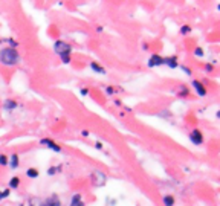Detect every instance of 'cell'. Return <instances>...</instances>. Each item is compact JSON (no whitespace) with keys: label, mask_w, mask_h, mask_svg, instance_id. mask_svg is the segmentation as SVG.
Wrapping results in <instances>:
<instances>
[{"label":"cell","mask_w":220,"mask_h":206,"mask_svg":"<svg viewBox=\"0 0 220 206\" xmlns=\"http://www.w3.org/2000/svg\"><path fill=\"white\" fill-rule=\"evenodd\" d=\"M8 196H9V189H5V191H2V192H0V200L6 199Z\"/></svg>","instance_id":"cell-22"},{"label":"cell","mask_w":220,"mask_h":206,"mask_svg":"<svg viewBox=\"0 0 220 206\" xmlns=\"http://www.w3.org/2000/svg\"><path fill=\"white\" fill-rule=\"evenodd\" d=\"M0 165H2V166L8 165V156H5V154H0Z\"/></svg>","instance_id":"cell-20"},{"label":"cell","mask_w":220,"mask_h":206,"mask_svg":"<svg viewBox=\"0 0 220 206\" xmlns=\"http://www.w3.org/2000/svg\"><path fill=\"white\" fill-rule=\"evenodd\" d=\"M182 70H183L186 75H191V73H193V72H191V69H190V67H186V66H182Z\"/></svg>","instance_id":"cell-24"},{"label":"cell","mask_w":220,"mask_h":206,"mask_svg":"<svg viewBox=\"0 0 220 206\" xmlns=\"http://www.w3.org/2000/svg\"><path fill=\"white\" fill-rule=\"evenodd\" d=\"M17 107H18L17 101H14V99H11V98H8V99L3 101V110H5V112H12V110H15Z\"/></svg>","instance_id":"cell-7"},{"label":"cell","mask_w":220,"mask_h":206,"mask_svg":"<svg viewBox=\"0 0 220 206\" xmlns=\"http://www.w3.org/2000/svg\"><path fill=\"white\" fill-rule=\"evenodd\" d=\"M90 69H92L95 73H99V75H106V73H107L106 69H104L99 63H96V61H90Z\"/></svg>","instance_id":"cell-10"},{"label":"cell","mask_w":220,"mask_h":206,"mask_svg":"<svg viewBox=\"0 0 220 206\" xmlns=\"http://www.w3.org/2000/svg\"><path fill=\"white\" fill-rule=\"evenodd\" d=\"M183 95L185 96L188 95V89L186 87H180V90H179V96H183Z\"/></svg>","instance_id":"cell-21"},{"label":"cell","mask_w":220,"mask_h":206,"mask_svg":"<svg viewBox=\"0 0 220 206\" xmlns=\"http://www.w3.org/2000/svg\"><path fill=\"white\" fill-rule=\"evenodd\" d=\"M164 66H168L170 69H176L177 66V57L176 55H173V57H167V58H164Z\"/></svg>","instance_id":"cell-9"},{"label":"cell","mask_w":220,"mask_h":206,"mask_svg":"<svg viewBox=\"0 0 220 206\" xmlns=\"http://www.w3.org/2000/svg\"><path fill=\"white\" fill-rule=\"evenodd\" d=\"M217 9H219V11H220V5H217Z\"/></svg>","instance_id":"cell-32"},{"label":"cell","mask_w":220,"mask_h":206,"mask_svg":"<svg viewBox=\"0 0 220 206\" xmlns=\"http://www.w3.org/2000/svg\"><path fill=\"white\" fill-rule=\"evenodd\" d=\"M95 147H96L98 150H101V148H102V144H101V142H96V145H95Z\"/></svg>","instance_id":"cell-28"},{"label":"cell","mask_w":220,"mask_h":206,"mask_svg":"<svg viewBox=\"0 0 220 206\" xmlns=\"http://www.w3.org/2000/svg\"><path fill=\"white\" fill-rule=\"evenodd\" d=\"M147 66L148 67H159V66H164V57L154 53L150 57V60L147 61Z\"/></svg>","instance_id":"cell-5"},{"label":"cell","mask_w":220,"mask_h":206,"mask_svg":"<svg viewBox=\"0 0 220 206\" xmlns=\"http://www.w3.org/2000/svg\"><path fill=\"white\" fill-rule=\"evenodd\" d=\"M44 203L47 206H61V202H60V199H58L57 194H52L50 197H47Z\"/></svg>","instance_id":"cell-11"},{"label":"cell","mask_w":220,"mask_h":206,"mask_svg":"<svg viewBox=\"0 0 220 206\" xmlns=\"http://www.w3.org/2000/svg\"><path fill=\"white\" fill-rule=\"evenodd\" d=\"M194 55L199 57V58H202V57H203V49H202V47H196V49H194Z\"/></svg>","instance_id":"cell-19"},{"label":"cell","mask_w":220,"mask_h":206,"mask_svg":"<svg viewBox=\"0 0 220 206\" xmlns=\"http://www.w3.org/2000/svg\"><path fill=\"white\" fill-rule=\"evenodd\" d=\"M205 69H206V72H213V70H214L213 64H206V66H205Z\"/></svg>","instance_id":"cell-27"},{"label":"cell","mask_w":220,"mask_h":206,"mask_svg":"<svg viewBox=\"0 0 220 206\" xmlns=\"http://www.w3.org/2000/svg\"><path fill=\"white\" fill-rule=\"evenodd\" d=\"M54 50L55 53L61 58V61L64 64H69L70 63V53H72V46L69 43L63 40H57L54 43Z\"/></svg>","instance_id":"cell-2"},{"label":"cell","mask_w":220,"mask_h":206,"mask_svg":"<svg viewBox=\"0 0 220 206\" xmlns=\"http://www.w3.org/2000/svg\"><path fill=\"white\" fill-rule=\"evenodd\" d=\"M38 206H47V205H46V203H42V205H38Z\"/></svg>","instance_id":"cell-30"},{"label":"cell","mask_w":220,"mask_h":206,"mask_svg":"<svg viewBox=\"0 0 220 206\" xmlns=\"http://www.w3.org/2000/svg\"><path fill=\"white\" fill-rule=\"evenodd\" d=\"M164 205L165 206H173L174 205V197H173V196H170V194L164 196Z\"/></svg>","instance_id":"cell-15"},{"label":"cell","mask_w":220,"mask_h":206,"mask_svg":"<svg viewBox=\"0 0 220 206\" xmlns=\"http://www.w3.org/2000/svg\"><path fill=\"white\" fill-rule=\"evenodd\" d=\"M8 186H9V189H17V188L20 186V179H18V177H12V179H9Z\"/></svg>","instance_id":"cell-14"},{"label":"cell","mask_w":220,"mask_h":206,"mask_svg":"<svg viewBox=\"0 0 220 206\" xmlns=\"http://www.w3.org/2000/svg\"><path fill=\"white\" fill-rule=\"evenodd\" d=\"M190 141L194 144V145H202L203 144V134H202V131L200 130H193L191 133H190Z\"/></svg>","instance_id":"cell-4"},{"label":"cell","mask_w":220,"mask_h":206,"mask_svg":"<svg viewBox=\"0 0 220 206\" xmlns=\"http://www.w3.org/2000/svg\"><path fill=\"white\" fill-rule=\"evenodd\" d=\"M3 41H6L8 44H9V47H18V41L15 40V38H12V37H8V38H3Z\"/></svg>","instance_id":"cell-16"},{"label":"cell","mask_w":220,"mask_h":206,"mask_svg":"<svg viewBox=\"0 0 220 206\" xmlns=\"http://www.w3.org/2000/svg\"><path fill=\"white\" fill-rule=\"evenodd\" d=\"M26 176H28L29 179H37V177L40 176V171L32 166V168H28V169H26Z\"/></svg>","instance_id":"cell-13"},{"label":"cell","mask_w":220,"mask_h":206,"mask_svg":"<svg viewBox=\"0 0 220 206\" xmlns=\"http://www.w3.org/2000/svg\"><path fill=\"white\" fill-rule=\"evenodd\" d=\"M191 84H193V89L196 90V93H197L199 96H205V95H206V87L203 85V82L196 81V80H194Z\"/></svg>","instance_id":"cell-6"},{"label":"cell","mask_w":220,"mask_h":206,"mask_svg":"<svg viewBox=\"0 0 220 206\" xmlns=\"http://www.w3.org/2000/svg\"><path fill=\"white\" fill-rule=\"evenodd\" d=\"M60 171H61V165L50 166V168L47 169V176H54V174H57V172H60Z\"/></svg>","instance_id":"cell-17"},{"label":"cell","mask_w":220,"mask_h":206,"mask_svg":"<svg viewBox=\"0 0 220 206\" xmlns=\"http://www.w3.org/2000/svg\"><path fill=\"white\" fill-rule=\"evenodd\" d=\"M20 61H22V57L15 47L8 46V47L0 49V64L6 67H12V66H17Z\"/></svg>","instance_id":"cell-1"},{"label":"cell","mask_w":220,"mask_h":206,"mask_svg":"<svg viewBox=\"0 0 220 206\" xmlns=\"http://www.w3.org/2000/svg\"><path fill=\"white\" fill-rule=\"evenodd\" d=\"M69 206H84L81 196H80V194H74V196H72V199H70V203H69Z\"/></svg>","instance_id":"cell-12"},{"label":"cell","mask_w":220,"mask_h":206,"mask_svg":"<svg viewBox=\"0 0 220 206\" xmlns=\"http://www.w3.org/2000/svg\"><path fill=\"white\" fill-rule=\"evenodd\" d=\"M191 32V26H188V25H183L182 28H180V34L182 35H188Z\"/></svg>","instance_id":"cell-18"},{"label":"cell","mask_w":220,"mask_h":206,"mask_svg":"<svg viewBox=\"0 0 220 206\" xmlns=\"http://www.w3.org/2000/svg\"><path fill=\"white\" fill-rule=\"evenodd\" d=\"M216 116H217V118H219V119H220V110H219V112H217V113H216Z\"/></svg>","instance_id":"cell-29"},{"label":"cell","mask_w":220,"mask_h":206,"mask_svg":"<svg viewBox=\"0 0 220 206\" xmlns=\"http://www.w3.org/2000/svg\"><path fill=\"white\" fill-rule=\"evenodd\" d=\"M40 144L44 145L46 148H49V150L55 151V153H61V147H60L57 142H54L52 139H49V137H43V139L40 141Z\"/></svg>","instance_id":"cell-3"},{"label":"cell","mask_w":220,"mask_h":206,"mask_svg":"<svg viewBox=\"0 0 220 206\" xmlns=\"http://www.w3.org/2000/svg\"><path fill=\"white\" fill-rule=\"evenodd\" d=\"M159 116H161V118H168V116H171V113H170L168 110H164L162 113H159Z\"/></svg>","instance_id":"cell-23"},{"label":"cell","mask_w":220,"mask_h":206,"mask_svg":"<svg viewBox=\"0 0 220 206\" xmlns=\"http://www.w3.org/2000/svg\"><path fill=\"white\" fill-rule=\"evenodd\" d=\"M2 43H3V38H0V44H2Z\"/></svg>","instance_id":"cell-31"},{"label":"cell","mask_w":220,"mask_h":206,"mask_svg":"<svg viewBox=\"0 0 220 206\" xmlns=\"http://www.w3.org/2000/svg\"><path fill=\"white\" fill-rule=\"evenodd\" d=\"M106 93H107V95H113V93H115V89H113V87H107V89H106Z\"/></svg>","instance_id":"cell-26"},{"label":"cell","mask_w":220,"mask_h":206,"mask_svg":"<svg viewBox=\"0 0 220 206\" xmlns=\"http://www.w3.org/2000/svg\"><path fill=\"white\" fill-rule=\"evenodd\" d=\"M8 165L11 166V169H17V168H18L20 159H18V154H17V153H12V154L8 157Z\"/></svg>","instance_id":"cell-8"},{"label":"cell","mask_w":220,"mask_h":206,"mask_svg":"<svg viewBox=\"0 0 220 206\" xmlns=\"http://www.w3.org/2000/svg\"><path fill=\"white\" fill-rule=\"evenodd\" d=\"M80 93H81V96H87L89 95V89H84V87H83V89L80 90Z\"/></svg>","instance_id":"cell-25"}]
</instances>
